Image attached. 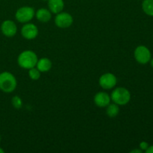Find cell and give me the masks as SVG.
<instances>
[{
	"instance_id": "6da1fadb",
	"label": "cell",
	"mask_w": 153,
	"mask_h": 153,
	"mask_svg": "<svg viewBox=\"0 0 153 153\" xmlns=\"http://www.w3.org/2000/svg\"><path fill=\"white\" fill-rule=\"evenodd\" d=\"M38 58L34 52L31 50H25L21 52L17 58V63L20 67L26 70L35 67Z\"/></svg>"
},
{
	"instance_id": "7a4b0ae2",
	"label": "cell",
	"mask_w": 153,
	"mask_h": 153,
	"mask_svg": "<svg viewBox=\"0 0 153 153\" xmlns=\"http://www.w3.org/2000/svg\"><path fill=\"white\" fill-rule=\"evenodd\" d=\"M17 82L12 73L3 72L0 73V90L4 93H11L16 89Z\"/></svg>"
},
{
	"instance_id": "3957f363",
	"label": "cell",
	"mask_w": 153,
	"mask_h": 153,
	"mask_svg": "<svg viewBox=\"0 0 153 153\" xmlns=\"http://www.w3.org/2000/svg\"><path fill=\"white\" fill-rule=\"evenodd\" d=\"M111 100L118 105H125L129 102L131 94L126 88L119 87L112 91Z\"/></svg>"
},
{
	"instance_id": "277c9868",
	"label": "cell",
	"mask_w": 153,
	"mask_h": 153,
	"mask_svg": "<svg viewBox=\"0 0 153 153\" xmlns=\"http://www.w3.org/2000/svg\"><path fill=\"white\" fill-rule=\"evenodd\" d=\"M34 16V10L29 6L21 7L16 10L15 17L18 22L21 23H27L30 22Z\"/></svg>"
},
{
	"instance_id": "5b68a950",
	"label": "cell",
	"mask_w": 153,
	"mask_h": 153,
	"mask_svg": "<svg viewBox=\"0 0 153 153\" xmlns=\"http://www.w3.org/2000/svg\"><path fill=\"white\" fill-rule=\"evenodd\" d=\"M73 18L71 14L67 12H60L57 13L55 18V23L58 28H67L72 25Z\"/></svg>"
},
{
	"instance_id": "8992f818",
	"label": "cell",
	"mask_w": 153,
	"mask_h": 153,
	"mask_svg": "<svg viewBox=\"0 0 153 153\" xmlns=\"http://www.w3.org/2000/svg\"><path fill=\"white\" fill-rule=\"evenodd\" d=\"M117 79L113 73H106L102 75L99 80L100 86L105 90H110L114 88L117 85Z\"/></svg>"
},
{
	"instance_id": "52a82bcc",
	"label": "cell",
	"mask_w": 153,
	"mask_h": 153,
	"mask_svg": "<svg viewBox=\"0 0 153 153\" xmlns=\"http://www.w3.org/2000/svg\"><path fill=\"white\" fill-rule=\"evenodd\" d=\"M134 58L141 64H145L151 59V53L149 49L144 46H139L134 50Z\"/></svg>"
},
{
	"instance_id": "ba28073f",
	"label": "cell",
	"mask_w": 153,
	"mask_h": 153,
	"mask_svg": "<svg viewBox=\"0 0 153 153\" xmlns=\"http://www.w3.org/2000/svg\"><path fill=\"white\" fill-rule=\"evenodd\" d=\"M38 28L33 23L27 22L22 26L21 29V34L26 40H33L38 35Z\"/></svg>"
},
{
	"instance_id": "9c48e42d",
	"label": "cell",
	"mask_w": 153,
	"mask_h": 153,
	"mask_svg": "<svg viewBox=\"0 0 153 153\" xmlns=\"http://www.w3.org/2000/svg\"><path fill=\"white\" fill-rule=\"evenodd\" d=\"M1 31L4 36L8 37H13L17 31V26L13 21L7 19L1 23Z\"/></svg>"
},
{
	"instance_id": "30bf717a",
	"label": "cell",
	"mask_w": 153,
	"mask_h": 153,
	"mask_svg": "<svg viewBox=\"0 0 153 153\" xmlns=\"http://www.w3.org/2000/svg\"><path fill=\"white\" fill-rule=\"evenodd\" d=\"M111 97L105 92H98L94 99L96 105L100 108H105L110 104Z\"/></svg>"
},
{
	"instance_id": "8fae6325",
	"label": "cell",
	"mask_w": 153,
	"mask_h": 153,
	"mask_svg": "<svg viewBox=\"0 0 153 153\" xmlns=\"http://www.w3.org/2000/svg\"><path fill=\"white\" fill-rule=\"evenodd\" d=\"M49 10L53 13H58L63 10L64 7V0H48Z\"/></svg>"
},
{
	"instance_id": "7c38bea8",
	"label": "cell",
	"mask_w": 153,
	"mask_h": 153,
	"mask_svg": "<svg viewBox=\"0 0 153 153\" xmlns=\"http://www.w3.org/2000/svg\"><path fill=\"white\" fill-rule=\"evenodd\" d=\"M36 18L41 22H48L52 18V12L46 8H40L35 13Z\"/></svg>"
},
{
	"instance_id": "4fadbf2b",
	"label": "cell",
	"mask_w": 153,
	"mask_h": 153,
	"mask_svg": "<svg viewBox=\"0 0 153 153\" xmlns=\"http://www.w3.org/2000/svg\"><path fill=\"white\" fill-rule=\"evenodd\" d=\"M36 66L40 73H46L51 70L52 67V63L49 58H43L37 61Z\"/></svg>"
},
{
	"instance_id": "5bb4252c",
	"label": "cell",
	"mask_w": 153,
	"mask_h": 153,
	"mask_svg": "<svg viewBox=\"0 0 153 153\" xmlns=\"http://www.w3.org/2000/svg\"><path fill=\"white\" fill-rule=\"evenodd\" d=\"M120 112V108L118 105L114 102L113 104H109L107 106V110H106V113L107 115L111 118H114L118 115Z\"/></svg>"
},
{
	"instance_id": "9a60e30c",
	"label": "cell",
	"mask_w": 153,
	"mask_h": 153,
	"mask_svg": "<svg viewBox=\"0 0 153 153\" xmlns=\"http://www.w3.org/2000/svg\"><path fill=\"white\" fill-rule=\"evenodd\" d=\"M142 7L145 13L149 16H153V0H144Z\"/></svg>"
},
{
	"instance_id": "2e32d148",
	"label": "cell",
	"mask_w": 153,
	"mask_h": 153,
	"mask_svg": "<svg viewBox=\"0 0 153 153\" xmlns=\"http://www.w3.org/2000/svg\"><path fill=\"white\" fill-rule=\"evenodd\" d=\"M40 72L39 71V70L35 67H33V68L29 69V71H28V76H29L30 79H32V80H38L40 78Z\"/></svg>"
},
{
	"instance_id": "e0dca14e",
	"label": "cell",
	"mask_w": 153,
	"mask_h": 153,
	"mask_svg": "<svg viewBox=\"0 0 153 153\" xmlns=\"http://www.w3.org/2000/svg\"><path fill=\"white\" fill-rule=\"evenodd\" d=\"M11 102H12V105H13V106L15 108L19 109L22 107V100H21L20 97H18V96H15V97H13V98H12Z\"/></svg>"
},
{
	"instance_id": "ac0fdd59",
	"label": "cell",
	"mask_w": 153,
	"mask_h": 153,
	"mask_svg": "<svg viewBox=\"0 0 153 153\" xmlns=\"http://www.w3.org/2000/svg\"><path fill=\"white\" fill-rule=\"evenodd\" d=\"M148 147H149V144L146 142L142 141L140 143V148L141 149V150H146L148 149Z\"/></svg>"
},
{
	"instance_id": "d6986e66",
	"label": "cell",
	"mask_w": 153,
	"mask_h": 153,
	"mask_svg": "<svg viewBox=\"0 0 153 153\" xmlns=\"http://www.w3.org/2000/svg\"><path fill=\"white\" fill-rule=\"evenodd\" d=\"M146 153H153V146H149L148 149L146 150Z\"/></svg>"
},
{
	"instance_id": "ffe728a7",
	"label": "cell",
	"mask_w": 153,
	"mask_h": 153,
	"mask_svg": "<svg viewBox=\"0 0 153 153\" xmlns=\"http://www.w3.org/2000/svg\"><path fill=\"white\" fill-rule=\"evenodd\" d=\"M131 153H134V152H137V153H141L142 150H139V149H134V150H132L131 152Z\"/></svg>"
},
{
	"instance_id": "44dd1931",
	"label": "cell",
	"mask_w": 153,
	"mask_h": 153,
	"mask_svg": "<svg viewBox=\"0 0 153 153\" xmlns=\"http://www.w3.org/2000/svg\"><path fill=\"white\" fill-rule=\"evenodd\" d=\"M0 153H4V150L1 148H0Z\"/></svg>"
},
{
	"instance_id": "7402d4cb",
	"label": "cell",
	"mask_w": 153,
	"mask_h": 153,
	"mask_svg": "<svg viewBox=\"0 0 153 153\" xmlns=\"http://www.w3.org/2000/svg\"><path fill=\"white\" fill-rule=\"evenodd\" d=\"M151 66L153 67V59L151 60Z\"/></svg>"
},
{
	"instance_id": "603a6c76",
	"label": "cell",
	"mask_w": 153,
	"mask_h": 153,
	"mask_svg": "<svg viewBox=\"0 0 153 153\" xmlns=\"http://www.w3.org/2000/svg\"><path fill=\"white\" fill-rule=\"evenodd\" d=\"M43 1H48V0H43Z\"/></svg>"
},
{
	"instance_id": "cb8c5ba5",
	"label": "cell",
	"mask_w": 153,
	"mask_h": 153,
	"mask_svg": "<svg viewBox=\"0 0 153 153\" xmlns=\"http://www.w3.org/2000/svg\"><path fill=\"white\" fill-rule=\"evenodd\" d=\"M0 140H1V136H0Z\"/></svg>"
}]
</instances>
